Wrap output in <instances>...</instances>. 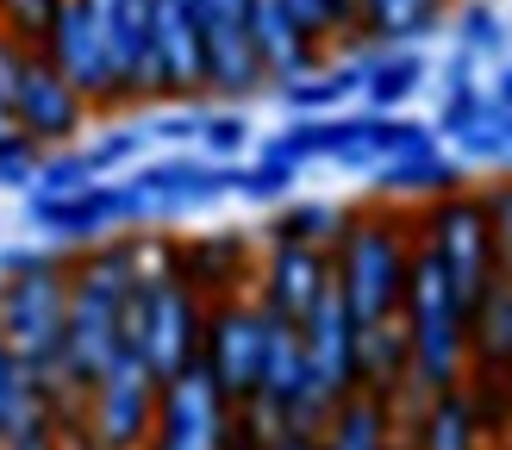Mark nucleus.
<instances>
[{"instance_id":"nucleus-1","label":"nucleus","mask_w":512,"mask_h":450,"mask_svg":"<svg viewBox=\"0 0 512 450\" xmlns=\"http://www.w3.org/2000/svg\"><path fill=\"white\" fill-rule=\"evenodd\" d=\"M419 244V213L394 207V200H356L344 232L331 238V288L344 294V307L356 325L400 319L406 300V269H413Z\"/></svg>"},{"instance_id":"nucleus-2","label":"nucleus","mask_w":512,"mask_h":450,"mask_svg":"<svg viewBox=\"0 0 512 450\" xmlns=\"http://www.w3.org/2000/svg\"><path fill=\"white\" fill-rule=\"evenodd\" d=\"M200 338H207V300L169 275V232H150L144 275L132 282V294H125V350H132L163 388L182 369L200 363Z\"/></svg>"},{"instance_id":"nucleus-3","label":"nucleus","mask_w":512,"mask_h":450,"mask_svg":"<svg viewBox=\"0 0 512 450\" xmlns=\"http://www.w3.org/2000/svg\"><path fill=\"white\" fill-rule=\"evenodd\" d=\"M400 325H406V344H413V388L419 394L463 388V375H469V307L456 294L450 269L425 244H413Z\"/></svg>"},{"instance_id":"nucleus-4","label":"nucleus","mask_w":512,"mask_h":450,"mask_svg":"<svg viewBox=\"0 0 512 450\" xmlns=\"http://www.w3.org/2000/svg\"><path fill=\"white\" fill-rule=\"evenodd\" d=\"M419 213V244L450 269L463 307H475L488 282L500 275V250H494V232H488V213H481V194L475 188H456L444 200H425Z\"/></svg>"},{"instance_id":"nucleus-5","label":"nucleus","mask_w":512,"mask_h":450,"mask_svg":"<svg viewBox=\"0 0 512 450\" xmlns=\"http://www.w3.org/2000/svg\"><path fill=\"white\" fill-rule=\"evenodd\" d=\"M38 50H44V63L94 107V119H125L113 50H107V32H100V19H94L88 0H63V13H57V25H50V38Z\"/></svg>"},{"instance_id":"nucleus-6","label":"nucleus","mask_w":512,"mask_h":450,"mask_svg":"<svg viewBox=\"0 0 512 450\" xmlns=\"http://www.w3.org/2000/svg\"><path fill=\"white\" fill-rule=\"evenodd\" d=\"M269 350V313L256 307V294H232L207 307V338H200V369L219 382V394L232 407H250L256 375H263Z\"/></svg>"},{"instance_id":"nucleus-7","label":"nucleus","mask_w":512,"mask_h":450,"mask_svg":"<svg viewBox=\"0 0 512 450\" xmlns=\"http://www.w3.org/2000/svg\"><path fill=\"white\" fill-rule=\"evenodd\" d=\"M82 425L100 438V450H144L157 438V375L119 344L113 369L82 394Z\"/></svg>"},{"instance_id":"nucleus-8","label":"nucleus","mask_w":512,"mask_h":450,"mask_svg":"<svg viewBox=\"0 0 512 450\" xmlns=\"http://www.w3.org/2000/svg\"><path fill=\"white\" fill-rule=\"evenodd\" d=\"M256 257H263V238L244 232V225L169 232V275H175V282H188L207 307H213V300H232V294H250Z\"/></svg>"},{"instance_id":"nucleus-9","label":"nucleus","mask_w":512,"mask_h":450,"mask_svg":"<svg viewBox=\"0 0 512 450\" xmlns=\"http://www.w3.org/2000/svg\"><path fill=\"white\" fill-rule=\"evenodd\" d=\"M25 225L44 238V244H57V250H88L100 238H113V232H132V219H125V188L119 182H94L82 194H25Z\"/></svg>"},{"instance_id":"nucleus-10","label":"nucleus","mask_w":512,"mask_h":450,"mask_svg":"<svg viewBox=\"0 0 512 450\" xmlns=\"http://www.w3.org/2000/svg\"><path fill=\"white\" fill-rule=\"evenodd\" d=\"M7 119H13L38 150H63V144H82V138H88L94 107L44 63V50H32V63H25V82H19V94H13Z\"/></svg>"},{"instance_id":"nucleus-11","label":"nucleus","mask_w":512,"mask_h":450,"mask_svg":"<svg viewBox=\"0 0 512 450\" xmlns=\"http://www.w3.org/2000/svg\"><path fill=\"white\" fill-rule=\"evenodd\" d=\"M232 419V400L219 394L207 369H182L175 382L157 388V450H219V432Z\"/></svg>"},{"instance_id":"nucleus-12","label":"nucleus","mask_w":512,"mask_h":450,"mask_svg":"<svg viewBox=\"0 0 512 450\" xmlns=\"http://www.w3.org/2000/svg\"><path fill=\"white\" fill-rule=\"evenodd\" d=\"M294 332H300V350H306L313 382H319L331 400H344V394L363 388V382H356V344H363V325L350 319V307H344L338 288H325L313 307H306V319L294 325Z\"/></svg>"},{"instance_id":"nucleus-13","label":"nucleus","mask_w":512,"mask_h":450,"mask_svg":"<svg viewBox=\"0 0 512 450\" xmlns=\"http://www.w3.org/2000/svg\"><path fill=\"white\" fill-rule=\"evenodd\" d=\"M331 288V257L319 244H263V257H256V307H263L269 319H288L300 325L306 307Z\"/></svg>"},{"instance_id":"nucleus-14","label":"nucleus","mask_w":512,"mask_h":450,"mask_svg":"<svg viewBox=\"0 0 512 450\" xmlns=\"http://www.w3.org/2000/svg\"><path fill=\"white\" fill-rule=\"evenodd\" d=\"M113 50V75L125 94V113H150V32H157V0H88Z\"/></svg>"},{"instance_id":"nucleus-15","label":"nucleus","mask_w":512,"mask_h":450,"mask_svg":"<svg viewBox=\"0 0 512 450\" xmlns=\"http://www.w3.org/2000/svg\"><path fill=\"white\" fill-rule=\"evenodd\" d=\"M250 44H256V63H263L269 88H281V82H294V75H313L319 63H331V44H319L288 7H281V0H250Z\"/></svg>"},{"instance_id":"nucleus-16","label":"nucleus","mask_w":512,"mask_h":450,"mask_svg":"<svg viewBox=\"0 0 512 450\" xmlns=\"http://www.w3.org/2000/svg\"><path fill=\"white\" fill-rule=\"evenodd\" d=\"M481 175L463 169L450 157L444 144H431V150H413V157H394V163H381L369 175V200H394V207H425V200H444L456 188H475Z\"/></svg>"},{"instance_id":"nucleus-17","label":"nucleus","mask_w":512,"mask_h":450,"mask_svg":"<svg viewBox=\"0 0 512 450\" xmlns=\"http://www.w3.org/2000/svg\"><path fill=\"white\" fill-rule=\"evenodd\" d=\"M456 13V0H363V19H356V38L344 57H363V50H400V44H425L431 32H444Z\"/></svg>"},{"instance_id":"nucleus-18","label":"nucleus","mask_w":512,"mask_h":450,"mask_svg":"<svg viewBox=\"0 0 512 450\" xmlns=\"http://www.w3.org/2000/svg\"><path fill=\"white\" fill-rule=\"evenodd\" d=\"M469 375L512 382V269H500L488 294L469 307Z\"/></svg>"},{"instance_id":"nucleus-19","label":"nucleus","mask_w":512,"mask_h":450,"mask_svg":"<svg viewBox=\"0 0 512 450\" xmlns=\"http://www.w3.org/2000/svg\"><path fill=\"white\" fill-rule=\"evenodd\" d=\"M400 450H488L475 425V407L463 388H444V394H425V407L406 419Z\"/></svg>"},{"instance_id":"nucleus-20","label":"nucleus","mask_w":512,"mask_h":450,"mask_svg":"<svg viewBox=\"0 0 512 450\" xmlns=\"http://www.w3.org/2000/svg\"><path fill=\"white\" fill-rule=\"evenodd\" d=\"M325 450H400V419H394V400H381L369 388L344 394L331 407L325 432H319Z\"/></svg>"},{"instance_id":"nucleus-21","label":"nucleus","mask_w":512,"mask_h":450,"mask_svg":"<svg viewBox=\"0 0 512 450\" xmlns=\"http://www.w3.org/2000/svg\"><path fill=\"white\" fill-rule=\"evenodd\" d=\"M363 113H400L406 100L425 88L431 57L419 44H400V50H363Z\"/></svg>"},{"instance_id":"nucleus-22","label":"nucleus","mask_w":512,"mask_h":450,"mask_svg":"<svg viewBox=\"0 0 512 450\" xmlns=\"http://www.w3.org/2000/svg\"><path fill=\"white\" fill-rule=\"evenodd\" d=\"M356 382L381 400H400L413 388V344H406V325L400 319H381L363 325V344H356Z\"/></svg>"},{"instance_id":"nucleus-23","label":"nucleus","mask_w":512,"mask_h":450,"mask_svg":"<svg viewBox=\"0 0 512 450\" xmlns=\"http://www.w3.org/2000/svg\"><path fill=\"white\" fill-rule=\"evenodd\" d=\"M269 94H275L294 119L344 113V100L363 94V63H356V57H331V63H319L313 75H294V82H281V88H269Z\"/></svg>"},{"instance_id":"nucleus-24","label":"nucleus","mask_w":512,"mask_h":450,"mask_svg":"<svg viewBox=\"0 0 512 450\" xmlns=\"http://www.w3.org/2000/svg\"><path fill=\"white\" fill-rule=\"evenodd\" d=\"M344 219H350L344 200H281V207L256 225V238L263 244H319V250H331V238L344 232Z\"/></svg>"},{"instance_id":"nucleus-25","label":"nucleus","mask_w":512,"mask_h":450,"mask_svg":"<svg viewBox=\"0 0 512 450\" xmlns=\"http://www.w3.org/2000/svg\"><path fill=\"white\" fill-rule=\"evenodd\" d=\"M300 163H288L281 150H256L250 163H238V175H232V194L238 200H256V207H281V200H294V188H300Z\"/></svg>"},{"instance_id":"nucleus-26","label":"nucleus","mask_w":512,"mask_h":450,"mask_svg":"<svg viewBox=\"0 0 512 450\" xmlns=\"http://www.w3.org/2000/svg\"><path fill=\"white\" fill-rule=\"evenodd\" d=\"M50 413L44 400H38V382H32V369L19 363V350L0 338V438H13L25 419H38Z\"/></svg>"},{"instance_id":"nucleus-27","label":"nucleus","mask_w":512,"mask_h":450,"mask_svg":"<svg viewBox=\"0 0 512 450\" xmlns=\"http://www.w3.org/2000/svg\"><path fill=\"white\" fill-rule=\"evenodd\" d=\"M144 144H150V138H144V125H107L100 138H82L75 150H82V163H88L94 182H119V175L144 157Z\"/></svg>"},{"instance_id":"nucleus-28","label":"nucleus","mask_w":512,"mask_h":450,"mask_svg":"<svg viewBox=\"0 0 512 450\" xmlns=\"http://www.w3.org/2000/svg\"><path fill=\"white\" fill-rule=\"evenodd\" d=\"M450 144H456L450 157L463 163V169H512V150H506V113H500V107H488L475 125H463V132H456Z\"/></svg>"},{"instance_id":"nucleus-29","label":"nucleus","mask_w":512,"mask_h":450,"mask_svg":"<svg viewBox=\"0 0 512 450\" xmlns=\"http://www.w3.org/2000/svg\"><path fill=\"white\" fill-rule=\"evenodd\" d=\"M194 144H200V157H213V163H238L250 150V113L219 100V107L200 113V138Z\"/></svg>"},{"instance_id":"nucleus-30","label":"nucleus","mask_w":512,"mask_h":450,"mask_svg":"<svg viewBox=\"0 0 512 450\" xmlns=\"http://www.w3.org/2000/svg\"><path fill=\"white\" fill-rule=\"evenodd\" d=\"M456 50H469V57H494V50H506V19L488 7V0H456Z\"/></svg>"},{"instance_id":"nucleus-31","label":"nucleus","mask_w":512,"mask_h":450,"mask_svg":"<svg viewBox=\"0 0 512 450\" xmlns=\"http://www.w3.org/2000/svg\"><path fill=\"white\" fill-rule=\"evenodd\" d=\"M475 194H481V213H488V232H494V250H500V269H512V169L481 175Z\"/></svg>"},{"instance_id":"nucleus-32","label":"nucleus","mask_w":512,"mask_h":450,"mask_svg":"<svg viewBox=\"0 0 512 450\" xmlns=\"http://www.w3.org/2000/svg\"><path fill=\"white\" fill-rule=\"evenodd\" d=\"M57 13H63V0H0V32L38 50L50 38V25H57Z\"/></svg>"},{"instance_id":"nucleus-33","label":"nucleus","mask_w":512,"mask_h":450,"mask_svg":"<svg viewBox=\"0 0 512 450\" xmlns=\"http://www.w3.org/2000/svg\"><path fill=\"white\" fill-rule=\"evenodd\" d=\"M38 163H44V150L32 144V138H25L19 132V125H13V132H0V188H32V175H38Z\"/></svg>"},{"instance_id":"nucleus-34","label":"nucleus","mask_w":512,"mask_h":450,"mask_svg":"<svg viewBox=\"0 0 512 450\" xmlns=\"http://www.w3.org/2000/svg\"><path fill=\"white\" fill-rule=\"evenodd\" d=\"M281 7H288L319 44H338V32H331V0H281Z\"/></svg>"},{"instance_id":"nucleus-35","label":"nucleus","mask_w":512,"mask_h":450,"mask_svg":"<svg viewBox=\"0 0 512 450\" xmlns=\"http://www.w3.org/2000/svg\"><path fill=\"white\" fill-rule=\"evenodd\" d=\"M488 100H494L500 113H512V63H500V69H494V82H488Z\"/></svg>"},{"instance_id":"nucleus-36","label":"nucleus","mask_w":512,"mask_h":450,"mask_svg":"<svg viewBox=\"0 0 512 450\" xmlns=\"http://www.w3.org/2000/svg\"><path fill=\"white\" fill-rule=\"evenodd\" d=\"M306 444H313V438H269L263 450H306Z\"/></svg>"},{"instance_id":"nucleus-37","label":"nucleus","mask_w":512,"mask_h":450,"mask_svg":"<svg viewBox=\"0 0 512 450\" xmlns=\"http://www.w3.org/2000/svg\"><path fill=\"white\" fill-rule=\"evenodd\" d=\"M0 132H13V119H7V107H0Z\"/></svg>"},{"instance_id":"nucleus-38","label":"nucleus","mask_w":512,"mask_h":450,"mask_svg":"<svg viewBox=\"0 0 512 450\" xmlns=\"http://www.w3.org/2000/svg\"><path fill=\"white\" fill-rule=\"evenodd\" d=\"M506 150H512V113H506Z\"/></svg>"},{"instance_id":"nucleus-39","label":"nucleus","mask_w":512,"mask_h":450,"mask_svg":"<svg viewBox=\"0 0 512 450\" xmlns=\"http://www.w3.org/2000/svg\"><path fill=\"white\" fill-rule=\"evenodd\" d=\"M306 450H325V444H319V438H313V444H306Z\"/></svg>"},{"instance_id":"nucleus-40","label":"nucleus","mask_w":512,"mask_h":450,"mask_svg":"<svg viewBox=\"0 0 512 450\" xmlns=\"http://www.w3.org/2000/svg\"><path fill=\"white\" fill-rule=\"evenodd\" d=\"M144 450H157V444H144Z\"/></svg>"}]
</instances>
